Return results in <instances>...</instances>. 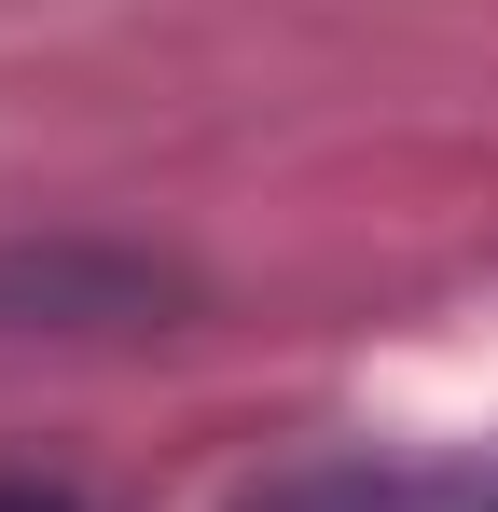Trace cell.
I'll list each match as a JSON object with an SVG mask.
<instances>
[{
	"instance_id": "cell-1",
	"label": "cell",
	"mask_w": 498,
	"mask_h": 512,
	"mask_svg": "<svg viewBox=\"0 0 498 512\" xmlns=\"http://www.w3.org/2000/svg\"><path fill=\"white\" fill-rule=\"evenodd\" d=\"M0 512H83L70 485H14V471H0Z\"/></svg>"
}]
</instances>
